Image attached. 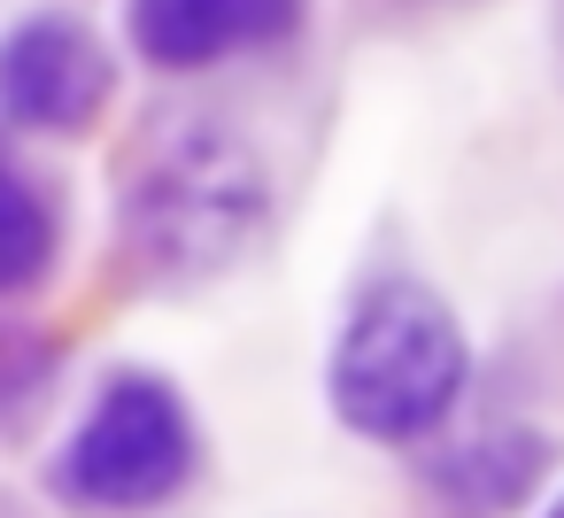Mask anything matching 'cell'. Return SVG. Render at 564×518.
Returning a JSON list of instances; mask_svg holds the SVG:
<instances>
[{"label":"cell","instance_id":"obj_2","mask_svg":"<svg viewBox=\"0 0 564 518\" xmlns=\"http://www.w3.org/2000/svg\"><path fill=\"white\" fill-rule=\"evenodd\" d=\"M132 217H140V248L163 271H209L256 233L263 179H256L248 148H232V140H178L148 171Z\"/></svg>","mask_w":564,"mask_h":518},{"label":"cell","instance_id":"obj_7","mask_svg":"<svg viewBox=\"0 0 564 518\" xmlns=\"http://www.w3.org/2000/svg\"><path fill=\"white\" fill-rule=\"evenodd\" d=\"M549 518H564V503H556V510H549Z\"/></svg>","mask_w":564,"mask_h":518},{"label":"cell","instance_id":"obj_5","mask_svg":"<svg viewBox=\"0 0 564 518\" xmlns=\"http://www.w3.org/2000/svg\"><path fill=\"white\" fill-rule=\"evenodd\" d=\"M302 24V0H132V40L155 63H217L240 47H271Z\"/></svg>","mask_w":564,"mask_h":518},{"label":"cell","instance_id":"obj_3","mask_svg":"<svg viewBox=\"0 0 564 518\" xmlns=\"http://www.w3.org/2000/svg\"><path fill=\"white\" fill-rule=\"evenodd\" d=\"M70 487L86 495V503H155V495H171L178 479H186V418H178V402H171V387H155V379H117L101 402H94V418H86V433L70 441Z\"/></svg>","mask_w":564,"mask_h":518},{"label":"cell","instance_id":"obj_1","mask_svg":"<svg viewBox=\"0 0 564 518\" xmlns=\"http://www.w3.org/2000/svg\"><path fill=\"white\" fill-rule=\"evenodd\" d=\"M464 387V333L425 287H371L333 356V402L356 433L410 441Z\"/></svg>","mask_w":564,"mask_h":518},{"label":"cell","instance_id":"obj_4","mask_svg":"<svg viewBox=\"0 0 564 518\" xmlns=\"http://www.w3.org/2000/svg\"><path fill=\"white\" fill-rule=\"evenodd\" d=\"M101 94H109V55L70 17L24 24L0 55V101L32 125H86Z\"/></svg>","mask_w":564,"mask_h":518},{"label":"cell","instance_id":"obj_6","mask_svg":"<svg viewBox=\"0 0 564 518\" xmlns=\"http://www.w3.org/2000/svg\"><path fill=\"white\" fill-rule=\"evenodd\" d=\"M47 263V209L32 202V186L0 163V287H24Z\"/></svg>","mask_w":564,"mask_h":518}]
</instances>
